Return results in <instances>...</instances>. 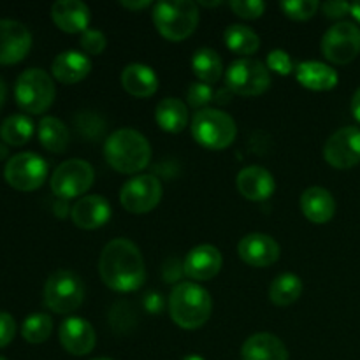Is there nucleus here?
I'll use <instances>...</instances> for the list:
<instances>
[{
  "instance_id": "nucleus-26",
  "label": "nucleus",
  "mask_w": 360,
  "mask_h": 360,
  "mask_svg": "<svg viewBox=\"0 0 360 360\" xmlns=\"http://www.w3.org/2000/svg\"><path fill=\"white\" fill-rule=\"evenodd\" d=\"M155 120L164 132L179 134L188 125V109L179 98L167 97L158 102Z\"/></svg>"
},
{
  "instance_id": "nucleus-27",
  "label": "nucleus",
  "mask_w": 360,
  "mask_h": 360,
  "mask_svg": "<svg viewBox=\"0 0 360 360\" xmlns=\"http://www.w3.org/2000/svg\"><path fill=\"white\" fill-rule=\"evenodd\" d=\"M37 136L42 148L51 151V153H63L69 148V129L62 120L55 118V116H44L41 120Z\"/></svg>"
},
{
  "instance_id": "nucleus-1",
  "label": "nucleus",
  "mask_w": 360,
  "mask_h": 360,
  "mask_svg": "<svg viewBox=\"0 0 360 360\" xmlns=\"http://www.w3.org/2000/svg\"><path fill=\"white\" fill-rule=\"evenodd\" d=\"M98 273L105 287L123 294L137 290L146 280L141 250L125 238L112 239L104 246L98 259Z\"/></svg>"
},
{
  "instance_id": "nucleus-2",
  "label": "nucleus",
  "mask_w": 360,
  "mask_h": 360,
  "mask_svg": "<svg viewBox=\"0 0 360 360\" xmlns=\"http://www.w3.org/2000/svg\"><path fill=\"white\" fill-rule=\"evenodd\" d=\"M108 164L120 174H137L151 160V146L146 137L134 129H120L104 144Z\"/></svg>"
},
{
  "instance_id": "nucleus-43",
  "label": "nucleus",
  "mask_w": 360,
  "mask_h": 360,
  "mask_svg": "<svg viewBox=\"0 0 360 360\" xmlns=\"http://www.w3.org/2000/svg\"><path fill=\"white\" fill-rule=\"evenodd\" d=\"M232 95H234V94H232V91L229 90L227 86H225V90H220V91H218V94H217V98H214V101H217L218 104H227V102L231 101Z\"/></svg>"
},
{
  "instance_id": "nucleus-40",
  "label": "nucleus",
  "mask_w": 360,
  "mask_h": 360,
  "mask_svg": "<svg viewBox=\"0 0 360 360\" xmlns=\"http://www.w3.org/2000/svg\"><path fill=\"white\" fill-rule=\"evenodd\" d=\"M320 7H322L323 14H326L327 18H333V20H336V18H343L350 13V4L340 2V0H330V2L322 4Z\"/></svg>"
},
{
  "instance_id": "nucleus-12",
  "label": "nucleus",
  "mask_w": 360,
  "mask_h": 360,
  "mask_svg": "<svg viewBox=\"0 0 360 360\" xmlns=\"http://www.w3.org/2000/svg\"><path fill=\"white\" fill-rule=\"evenodd\" d=\"M322 53L329 62L347 65L360 53V28L350 21L330 27L322 39Z\"/></svg>"
},
{
  "instance_id": "nucleus-18",
  "label": "nucleus",
  "mask_w": 360,
  "mask_h": 360,
  "mask_svg": "<svg viewBox=\"0 0 360 360\" xmlns=\"http://www.w3.org/2000/svg\"><path fill=\"white\" fill-rule=\"evenodd\" d=\"M236 186L245 199L253 200V202L267 200L276 190L273 174L260 165H250V167L241 169L236 178Z\"/></svg>"
},
{
  "instance_id": "nucleus-29",
  "label": "nucleus",
  "mask_w": 360,
  "mask_h": 360,
  "mask_svg": "<svg viewBox=\"0 0 360 360\" xmlns=\"http://www.w3.org/2000/svg\"><path fill=\"white\" fill-rule=\"evenodd\" d=\"M302 281L301 278L295 276L292 273L280 274V276L274 278V281L271 283L269 288V299L273 301V304L281 306V308H287V306L294 304L302 294Z\"/></svg>"
},
{
  "instance_id": "nucleus-44",
  "label": "nucleus",
  "mask_w": 360,
  "mask_h": 360,
  "mask_svg": "<svg viewBox=\"0 0 360 360\" xmlns=\"http://www.w3.org/2000/svg\"><path fill=\"white\" fill-rule=\"evenodd\" d=\"M350 14L360 23V2L350 4Z\"/></svg>"
},
{
  "instance_id": "nucleus-32",
  "label": "nucleus",
  "mask_w": 360,
  "mask_h": 360,
  "mask_svg": "<svg viewBox=\"0 0 360 360\" xmlns=\"http://www.w3.org/2000/svg\"><path fill=\"white\" fill-rule=\"evenodd\" d=\"M53 333V320L46 313H35L25 319L21 326V336L25 341L32 345H41L48 341V338Z\"/></svg>"
},
{
  "instance_id": "nucleus-5",
  "label": "nucleus",
  "mask_w": 360,
  "mask_h": 360,
  "mask_svg": "<svg viewBox=\"0 0 360 360\" xmlns=\"http://www.w3.org/2000/svg\"><path fill=\"white\" fill-rule=\"evenodd\" d=\"M55 83L42 69H27L20 74L14 86V97L20 109L30 115L46 112L55 102Z\"/></svg>"
},
{
  "instance_id": "nucleus-8",
  "label": "nucleus",
  "mask_w": 360,
  "mask_h": 360,
  "mask_svg": "<svg viewBox=\"0 0 360 360\" xmlns=\"http://www.w3.org/2000/svg\"><path fill=\"white\" fill-rule=\"evenodd\" d=\"M269 84V69L259 60L239 58L232 62L225 72V86L241 97H259Z\"/></svg>"
},
{
  "instance_id": "nucleus-38",
  "label": "nucleus",
  "mask_w": 360,
  "mask_h": 360,
  "mask_svg": "<svg viewBox=\"0 0 360 360\" xmlns=\"http://www.w3.org/2000/svg\"><path fill=\"white\" fill-rule=\"evenodd\" d=\"M186 98H188V104L192 108H204V105L210 104L211 101H214V91L211 88V84L206 83H193L190 84L188 94H186Z\"/></svg>"
},
{
  "instance_id": "nucleus-23",
  "label": "nucleus",
  "mask_w": 360,
  "mask_h": 360,
  "mask_svg": "<svg viewBox=\"0 0 360 360\" xmlns=\"http://www.w3.org/2000/svg\"><path fill=\"white\" fill-rule=\"evenodd\" d=\"M241 357L243 360H288V350L274 334L259 333L245 341Z\"/></svg>"
},
{
  "instance_id": "nucleus-16",
  "label": "nucleus",
  "mask_w": 360,
  "mask_h": 360,
  "mask_svg": "<svg viewBox=\"0 0 360 360\" xmlns=\"http://www.w3.org/2000/svg\"><path fill=\"white\" fill-rule=\"evenodd\" d=\"M58 338L62 347L70 355H88L95 348L97 343V336L88 320L81 319V316H69L63 320L60 326Z\"/></svg>"
},
{
  "instance_id": "nucleus-11",
  "label": "nucleus",
  "mask_w": 360,
  "mask_h": 360,
  "mask_svg": "<svg viewBox=\"0 0 360 360\" xmlns=\"http://www.w3.org/2000/svg\"><path fill=\"white\" fill-rule=\"evenodd\" d=\"M162 193H164V188L157 176H136L122 186L120 202L129 213L146 214L158 206Z\"/></svg>"
},
{
  "instance_id": "nucleus-30",
  "label": "nucleus",
  "mask_w": 360,
  "mask_h": 360,
  "mask_svg": "<svg viewBox=\"0 0 360 360\" xmlns=\"http://www.w3.org/2000/svg\"><path fill=\"white\" fill-rule=\"evenodd\" d=\"M225 44L231 51L243 56H252L259 51L260 39L255 32L246 25H231L224 34Z\"/></svg>"
},
{
  "instance_id": "nucleus-10",
  "label": "nucleus",
  "mask_w": 360,
  "mask_h": 360,
  "mask_svg": "<svg viewBox=\"0 0 360 360\" xmlns=\"http://www.w3.org/2000/svg\"><path fill=\"white\" fill-rule=\"evenodd\" d=\"M95 171L86 160L70 158L60 164L51 176V190L60 199H74L91 188Z\"/></svg>"
},
{
  "instance_id": "nucleus-41",
  "label": "nucleus",
  "mask_w": 360,
  "mask_h": 360,
  "mask_svg": "<svg viewBox=\"0 0 360 360\" xmlns=\"http://www.w3.org/2000/svg\"><path fill=\"white\" fill-rule=\"evenodd\" d=\"M122 6L125 7V9H130V11H141V9H146V7H150L151 2H148V0H141V2H127V0H123Z\"/></svg>"
},
{
  "instance_id": "nucleus-31",
  "label": "nucleus",
  "mask_w": 360,
  "mask_h": 360,
  "mask_svg": "<svg viewBox=\"0 0 360 360\" xmlns=\"http://www.w3.org/2000/svg\"><path fill=\"white\" fill-rule=\"evenodd\" d=\"M34 136V123L25 115H11L0 125V139L9 146H23Z\"/></svg>"
},
{
  "instance_id": "nucleus-48",
  "label": "nucleus",
  "mask_w": 360,
  "mask_h": 360,
  "mask_svg": "<svg viewBox=\"0 0 360 360\" xmlns=\"http://www.w3.org/2000/svg\"><path fill=\"white\" fill-rule=\"evenodd\" d=\"M94 360H112V359H108V357H101V359H94Z\"/></svg>"
},
{
  "instance_id": "nucleus-37",
  "label": "nucleus",
  "mask_w": 360,
  "mask_h": 360,
  "mask_svg": "<svg viewBox=\"0 0 360 360\" xmlns=\"http://www.w3.org/2000/svg\"><path fill=\"white\" fill-rule=\"evenodd\" d=\"M76 127L79 134H83L88 139H94V137H101L102 130H104V122L90 112H81L76 118Z\"/></svg>"
},
{
  "instance_id": "nucleus-21",
  "label": "nucleus",
  "mask_w": 360,
  "mask_h": 360,
  "mask_svg": "<svg viewBox=\"0 0 360 360\" xmlns=\"http://www.w3.org/2000/svg\"><path fill=\"white\" fill-rule=\"evenodd\" d=\"M301 211L311 224H327L336 214V200L327 188L311 186V188L302 192Z\"/></svg>"
},
{
  "instance_id": "nucleus-33",
  "label": "nucleus",
  "mask_w": 360,
  "mask_h": 360,
  "mask_svg": "<svg viewBox=\"0 0 360 360\" xmlns=\"http://www.w3.org/2000/svg\"><path fill=\"white\" fill-rule=\"evenodd\" d=\"M285 16L295 21H306L315 16L316 11L320 9V4L316 0H288V2L280 4Z\"/></svg>"
},
{
  "instance_id": "nucleus-6",
  "label": "nucleus",
  "mask_w": 360,
  "mask_h": 360,
  "mask_svg": "<svg viewBox=\"0 0 360 360\" xmlns=\"http://www.w3.org/2000/svg\"><path fill=\"white\" fill-rule=\"evenodd\" d=\"M192 136L207 150H225L238 136L236 122L220 109H200L192 120Z\"/></svg>"
},
{
  "instance_id": "nucleus-24",
  "label": "nucleus",
  "mask_w": 360,
  "mask_h": 360,
  "mask_svg": "<svg viewBox=\"0 0 360 360\" xmlns=\"http://www.w3.org/2000/svg\"><path fill=\"white\" fill-rule=\"evenodd\" d=\"M122 86L132 97L148 98L158 90V77L151 67L130 63L122 72Z\"/></svg>"
},
{
  "instance_id": "nucleus-36",
  "label": "nucleus",
  "mask_w": 360,
  "mask_h": 360,
  "mask_svg": "<svg viewBox=\"0 0 360 360\" xmlns=\"http://www.w3.org/2000/svg\"><path fill=\"white\" fill-rule=\"evenodd\" d=\"M267 69L280 74V76H288V74L294 72L295 67L287 51H283V49H274V51H271L267 55Z\"/></svg>"
},
{
  "instance_id": "nucleus-19",
  "label": "nucleus",
  "mask_w": 360,
  "mask_h": 360,
  "mask_svg": "<svg viewBox=\"0 0 360 360\" xmlns=\"http://www.w3.org/2000/svg\"><path fill=\"white\" fill-rule=\"evenodd\" d=\"M74 225L83 231H94L102 227L111 218V206L102 195L81 197L70 211Z\"/></svg>"
},
{
  "instance_id": "nucleus-20",
  "label": "nucleus",
  "mask_w": 360,
  "mask_h": 360,
  "mask_svg": "<svg viewBox=\"0 0 360 360\" xmlns=\"http://www.w3.org/2000/svg\"><path fill=\"white\" fill-rule=\"evenodd\" d=\"M51 20L65 34H83L90 23V9L79 0H58L51 7Z\"/></svg>"
},
{
  "instance_id": "nucleus-7",
  "label": "nucleus",
  "mask_w": 360,
  "mask_h": 360,
  "mask_svg": "<svg viewBox=\"0 0 360 360\" xmlns=\"http://www.w3.org/2000/svg\"><path fill=\"white\" fill-rule=\"evenodd\" d=\"M84 301V285L76 273L55 271L44 285V304L58 315L76 311Z\"/></svg>"
},
{
  "instance_id": "nucleus-25",
  "label": "nucleus",
  "mask_w": 360,
  "mask_h": 360,
  "mask_svg": "<svg viewBox=\"0 0 360 360\" xmlns=\"http://www.w3.org/2000/svg\"><path fill=\"white\" fill-rule=\"evenodd\" d=\"M294 72L301 86L313 91H329L340 81L336 70L322 62H301L295 65Z\"/></svg>"
},
{
  "instance_id": "nucleus-42",
  "label": "nucleus",
  "mask_w": 360,
  "mask_h": 360,
  "mask_svg": "<svg viewBox=\"0 0 360 360\" xmlns=\"http://www.w3.org/2000/svg\"><path fill=\"white\" fill-rule=\"evenodd\" d=\"M352 115L360 123V88L355 91L354 98H352Z\"/></svg>"
},
{
  "instance_id": "nucleus-14",
  "label": "nucleus",
  "mask_w": 360,
  "mask_h": 360,
  "mask_svg": "<svg viewBox=\"0 0 360 360\" xmlns=\"http://www.w3.org/2000/svg\"><path fill=\"white\" fill-rule=\"evenodd\" d=\"M32 48V34L23 23L0 20V65L20 63Z\"/></svg>"
},
{
  "instance_id": "nucleus-49",
  "label": "nucleus",
  "mask_w": 360,
  "mask_h": 360,
  "mask_svg": "<svg viewBox=\"0 0 360 360\" xmlns=\"http://www.w3.org/2000/svg\"><path fill=\"white\" fill-rule=\"evenodd\" d=\"M0 360H6V359H4V357H0Z\"/></svg>"
},
{
  "instance_id": "nucleus-35",
  "label": "nucleus",
  "mask_w": 360,
  "mask_h": 360,
  "mask_svg": "<svg viewBox=\"0 0 360 360\" xmlns=\"http://www.w3.org/2000/svg\"><path fill=\"white\" fill-rule=\"evenodd\" d=\"M231 9L243 20H257L266 11V4L260 0H232Z\"/></svg>"
},
{
  "instance_id": "nucleus-47",
  "label": "nucleus",
  "mask_w": 360,
  "mask_h": 360,
  "mask_svg": "<svg viewBox=\"0 0 360 360\" xmlns=\"http://www.w3.org/2000/svg\"><path fill=\"white\" fill-rule=\"evenodd\" d=\"M183 360H204V359L200 357V355H186V357Z\"/></svg>"
},
{
  "instance_id": "nucleus-4",
  "label": "nucleus",
  "mask_w": 360,
  "mask_h": 360,
  "mask_svg": "<svg viewBox=\"0 0 360 360\" xmlns=\"http://www.w3.org/2000/svg\"><path fill=\"white\" fill-rule=\"evenodd\" d=\"M153 23L162 37L167 41L179 42L188 39L199 25V9L190 0L174 2H158L153 7Z\"/></svg>"
},
{
  "instance_id": "nucleus-46",
  "label": "nucleus",
  "mask_w": 360,
  "mask_h": 360,
  "mask_svg": "<svg viewBox=\"0 0 360 360\" xmlns=\"http://www.w3.org/2000/svg\"><path fill=\"white\" fill-rule=\"evenodd\" d=\"M202 4V6H206V7H217V6H221V2H200Z\"/></svg>"
},
{
  "instance_id": "nucleus-17",
  "label": "nucleus",
  "mask_w": 360,
  "mask_h": 360,
  "mask_svg": "<svg viewBox=\"0 0 360 360\" xmlns=\"http://www.w3.org/2000/svg\"><path fill=\"white\" fill-rule=\"evenodd\" d=\"M224 266V257L220 250L213 245H200L190 250L183 262V273L195 281H207L213 280L220 273Z\"/></svg>"
},
{
  "instance_id": "nucleus-9",
  "label": "nucleus",
  "mask_w": 360,
  "mask_h": 360,
  "mask_svg": "<svg viewBox=\"0 0 360 360\" xmlns=\"http://www.w3.org/2000/svg\"><path fill=\"white\" fill-rule=\"evenodd\" d=\"M4 178L14 190L34 192L41 188L48 178V162L32 151L13 155L4 167Z\"/></svg>"
},
{
  "instance_id": "nucleus-22",
  "label": "nucleus",
  "mask_w": 360,
  "mask_h": 360,
  "mask_svg": "<svg viewBox=\"0 0 360 360\" xmlns=\"http://www.w3.org/2000/svg\"><path fill=\"white\" fill-rule=\"evenodd\" d=\"M91 60L84 53L63 51L55 56L51 63V74L62 84H76L90 74Z\"/></svg>"
},
{
  "instance_id": "nucleus-3",
  "label": "nucleus",
  "mask_w": 360,
  "mask_h": 360,
  "mask_svg": "<svg viewBox=\"0 0 360 360\" xmlns=\"http://www.w3.org/2000/svg\"><path fill=\"white\" fill-rule=\"evenodd\" d=\"M213 301L206 288L193 281H183L169 295V313L172 322L186 330H195L210 320Z\"/></svg>"
},
{
  "instance_id": "nucleus-39",
  "label": "nucleus",
  "mask_w": 360,
  "mask_h": 360,
  "mask_svg": "<svg viewBox=\"0 0 360 360\" xmlns=\"http://www.w3.org/2000/svg\"><path fill=\"white\" fill-rule=\"evenodd\" d=\"M16 336V320L13 315L0 311V348H6Z\"/></svg>"
},
{
  "instance_id": "nucleus-45",
  "label": "nucleus",
  "mask_w": 360,
  "mask_h": 360,
  "mask_svg": "<svg viewBox=\"0 0 360 360\" xmlns=\"http://www.w3.org/2000/svg\"><path fill=\"white\" fill-rule=\"evenodd\" d=\"M6 95H7V86L6 83H4L2 77H0V109H2L4 102H6Z\"/></svg>"
},
{
  "instance_id": "nucleus-34",
  "label": "nucleus",
  "mask_w": 360,
  "mask_h": 360,
  "mask_svg": "<svg viewBox=\"0 0 360 360\" xmlns=\"http://www.w3.org/2000/svg\"><path fill=\"white\" fill-rule=\"evenodd\" d=\"M79 46H81V49L86 53V55L97 56V55H101V53L105 49V46H108V39H105V35L102 34L101 30L88 28L86 32H83V34H81Z\"/></svg>"
},
{
  "instance_id": "nucleus-13",
  "label": "nucleus",
  "mask_w": 360,
  "mask_h": 360,
  "mask_svg": "<svg viewBox=\"0 0 360 360\" xmlns=\"http://www.w3.org/2000/svg\"><path fill=\"white\" fill-rule=\"evenodd\" d=\"M323 157L334 169H352L360 162V129L343 127L327 139Z\"/></svg>"
},
{
  "instance_id": "nucleus-28",
  "label": "nucleus",
  "mask_w": 360,
  "mask_h": 360,
  "mask_svg": "<svg viewBox=\"0 0 360 360\" xmlns=\"http://www.w3.org/2000/svg\"><path fill=\"white\" fill-rule=\"evenodd\" d=\"M192 70L200 83L213 84L220 81L224 74V63L220 55L211 48H200L192 56Z\"/></svg>"
},
{
  "instance_id": "nucleus-15",
  "label": "nucleus",
  "mask_w": 360,
  "mask_h": 360,
  "mask_svg": "<svg viewBox=\"0 0 360 360\" xmlns=\"http://www.w3.org/2000/svg\"><path fill=\"white\" fill-rule=\"evenodd\" d=\"M238 253L245 264L252 267H269L278 262L281 255V248L267 234L253 232V234L245 236L238 245Z\"/></svg>"
}]
</instances>
